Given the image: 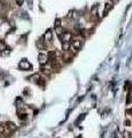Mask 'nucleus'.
Returning a JSON list of instances; mask_svg holds the SVG:
<instances>
[{
	"instance_id": "nucleus-1",
	"label": "nucleus",
	"mask_w": 132,
	"mask_h": 138,
	"mask_svg": "<svg viewBox=\"0 0 132 138\" xmlns=\"http://www.w3.org/2000/svg\"><path fill=\"white\" fill-rule=\"evenodd\" d=\"M20 68H21V69H25V70H29V69L31 68V65L29 63V61L25 60V59H24V60H22V61L20 62Z\"/></svg>"
},
{
	"instance_id": "nucleus-2",
	"label": "nucleus",
	"mask_w": 132,
	"mask_h": 138,
	"mask_svg": "<svg viewBox=\"0 0 132 138\" xmlns=\"http://www.w3.org/2000/svg\"><path fill=\"white\" fill-rule=\"evenodd\" d=\"M38 61H39L40 65H46L48 61V56L46 54H39V56H38Z\"/></svg>"
},
{
	"instance_id": "nucleus-3",
	"label": "nucleus",
	"mask_w": 132,
	"mask_h": 138,
	"mask_svg": "<svg viewBox=\"0 0 132 138\" xmlns=\"http://www.w3.org/2000/svg\"><path fill=\"white\" fill-rule=\"evenodd\" d=\"M53 39V32L51 30H48V31H46L45 32V35H44V40L45 42H51V40Z\"/></svg>"
},
{
	"instance_id": "nucleus-4",
	"label": "nucleus",
	"mask_w": 132,
	"mask_h": 138,
	"mask_svg": "<svg viewBox=\"0 0 132 138\" xmlns=\"http://www.w3.org/2000/svg\"><path fill=\"white\" fill-rule=\"evenodd\" d=\"M72 48H75V50H79L80 46H82V40L79 39H75L74 42H72Z\"/></svg>"
},
{
	"instance_id": "nucleus-5",
	"label": "nucleus",
	"mask_w": 132,
	"mask_h": 138,
	"mask_svg": "<svg viewBox=\"0 0 132 138\" xmlns=\"http://www.w3.org/2000/svg\"><path fill=\"white\" fill-rule=\"evenodd\" d=\"M71 38V32H67V33H63L61 36V39L63 40V43H69V39Z\"/></svg>"
},
{
	"instance_id": "nucleus-6",
	"label": "nucleus",
	"mask_w": 132,
	"mask_h": 138,
	"mask_svg": "<svg viewBox=\"0 0 132 138\" xmlns=\"http://www.w3.org/2000/svg\"><path fill=\"white\" fill-rule=\"evenodd\" d=\"M8 128V130L9 131H14L16 129V124L14 122H7L6 123V129Z\"/></svg>"
},
{
	"instance_id": "nucleus-7",
	"label": "nucleus",
	"mask_w": 132,
	"mask_h": 138,
	"mask_svg": "<svg viewBox=\"0 0 132 138\" xmlns=\"http://www.w3.org/2000/svg\"><path fill=\"white\" fill-rule=\"evenodd\" d=\"M41 71L44 74H46V75H51V73H52V70H51V68L50 67H44L41 69Z\"/></svg>"
},
{
	"instance_id": "nucleus-8",
	"label": "nucleus",
	"mask_w": 132,
	"mask_h": 138,
	"mask_svg": "<svg viewBox=\"0 0 132 138\" xmlns=\"http://www.w3.org/2000/svg\"><path fill=\"white\" fill-rule=\"evenodd\" d=\"M112 9V4H106V7H105V14H107L108 12H109V10Z\"/></svg>"
},
{
	"instance_id": "nucleus-9",
	"label": "nucleus",
	"mask_w": 132,
	"mask_h": 138,
	"mask_svg": "<svg viewBox=\"0 0 132 138\" xmlns=\"http://www.w3.org/2000/svg\"><path fill=\"white\" fill-rule=\"evenodd\" d=\"M63 59H64L65 61L71 60V54H70V53H65V54L63 55Z\"/></svg>"
},
{
	"instance_id": "nucleus-10",
	"label": "nucleus",
	"mask_w": 132,
	"mask_h": 138,
	"mask_svg": "<svg viewBox=\"0 0 132 138\" xmlns=\"http://www.w3.org/2000/svg\"><path fill=\"white\" fill-rule=\"evenodd\" d=\"M39 78H40V76L38 75V74H36V75L31 76V80H32V81H35V82H39Z\"/></svg>"
},
{
	"instance_id": "nucleus-11",
	"label": "nucleus",
	"mask_w": 132,
	"mask_h": 138,
	"mask_svg": "<svg viewBox=\"0 0 132 138\" xmlns=\"http://www.w3.org/2000/svg\"><path fill=\"white\" fill-rule=\"evenodd\" d=\"M1 51H6V44L4 42H0V52Z\"/></svg>"
},
{
	"instance_id": "nucleus-12",
	"label": "nucleus",
	"mask_w": 132,
	"mask_h": 138,
	"mask_svg": "<svg viewBox=\"0 0 132 138\" xmlns=\"http://www.w3.org/2000/svg\"><path fill=\"white\" fill-rule=\"evenodd\" d=\"M56 33L59 36H60L61 37V33H62L63 35V30H62V28H60V27H56Z\"/></svg>"
},
{
	"instance_id": "nucleus-13",
	"label": "nucleus",
	"mask_w": 132,
	"mask_h": 138,
	"mask_svg": "<svg viewBox=\"0 0 132 138\" xmlns=\"http://www.w3.org/2000/svg\"><path fill=\"white\" fill-rule=\"evenodd\" d=\"M5 130H6V127L4 126L3 123H0V133H4L5 132Z\"/></svg>"
},
{
	"instance_id": "nucleus-14",
	"label": "nucleus",
	"mask_w": 132,
	"mask_h": 138,
	"mask_svg": "<svg viewBox=\"0 0 132 138\" xmlns=\"http://www.w3.org/2000/svg\"><path fill=\"white\" fill-rule=\"evenodd\" d=\"M18 117H20L21 120H24V119H27V113H20Z\"/></svg>"
},
{
	"instance_id": "nucleus-15",
	"label": "nucleus",
	"mask_w": 132,
	"mask_h": 138,
	"mask_svg": "<svg viewBox=\"0 0 132 138\" xmlns=\"http://www.w3.org/2000/svg\"><path fill=\"white\" fill-rule=\"evenodd\" d=\"M62 48H63V50H64V51H67L68 48H69V43H63Z\"/></svg>"
},
{
	"instance_id": "nucleus-16",
	"label": "nucleus",
	"mask_w": 132,
	"mask_h": 138,
	"mask_svg": "<svg viewBox=\"0 0 132 138\" xmlns=\"http://www.w3.org/2000/svg\"><path fill=\"white\" fill-rule=\"evenodd\" d=\"M5 7H6L5 4H4L3 1H0V12H3V10L5 9Z\"/></svg>"
},
{
	"instance_id": "nucleus-17",
	"label": "nucleus",
	"mask_w": 132,
	"mask_h": 138,
	"mask_svg": "<svg viewBox=\"0 0 132 138\" xmlns=\"http://www.w3.org/2000/svg\"><path fill=\"white\" fill-rule=\"evenodd\" d=\"M124 137L125 138H130V137H131V133L127 132V131H125V132H124Z\"/></svg>"
},
{
	"instance_id": "nucleus-18",
	"label": "nucleus",
	"mask_w": 132,
	"mask_h": 138,
	"mask_svg": "<svg viewBox=\"0 0 132 138\" xmlns=\"http://www.w3.org/2000/svg\"><path fill=\"white\" fill-rule=\"evenodd\" d=\"M125 126H130V121H129V120L125 121Z\"/></svg>"
},
{
	"instance_id": "nucleus-19",
	"label": "nucleus",
	"mask_w": 132,
	"mask_h": 138,
	"mask_svg": "<svg viewBox=\"0 0 132 138\" xmlns=\"http://www.w3.org/2000/svg\"><path fill=\"white\" fill-rule=\"evenodd\" d=\"M22 1H23V0H17V4H18V5H22Z\"/></svg>"
},
{
	"instance_id": "nucleus-20",
	"label": "nucleus",
	"mask_w": 132,
	"mask_h": 138,
	"mask_svg": "<svg viewBox=\"0 0 132 138\" xmlns=\"http://www.w3.org/2000/svg\"><path fill=\"white\" fill-rule=\"evenodd\" d=\"M59 25H60V20L56 21V27H59Z\"/></svg>"
}]
</instances>
